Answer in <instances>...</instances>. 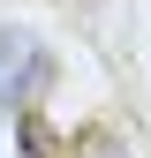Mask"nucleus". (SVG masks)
<instances>
[{"label":"nucleus","mask_w":151,"mask_h":158,"mask_svg":"<svg viewBox=\"0 0 151 158\" xmlns=\"http://www.w3.org/2000/svg\"><path fill=\"white\" fill-rule=\"evenodd\" d=\"M45 75H53V60L30 45V38H15V30H0V98H8L15 113H30L38 106V90H45Z\"/></svg>","instance_id":"f257e3e1"}]
</instances>
